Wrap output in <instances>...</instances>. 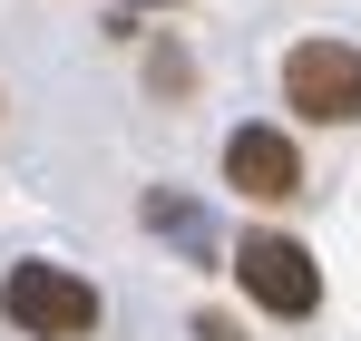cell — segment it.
I'll list each match as a JSON object with an SVG mask.
<instances>
[{
  "mask_svg": "<svg viewBox=\"0 0 361 341\" xmlns=\"http://www.w3.org/2000/svg\"><path fill=\"white\" fill-rule=\"evenodd\" d=\"M0 322L20 341H88L108 322V302L88 273H68V264H39V254H20L10 273H0Z\"/></svg>",
  "mask_w": 361,
  "mask_h": 341,
  "instance_id": "6da1fadb",
  "label": "cell"
},
{
  "mask_svg": "<svg viewBox=\"0 0 361 341\" xmlns=\"http://www.w3.org/2000/svg\"><path fill=\"white\" fill-rule=\"evenodd\" d=\"M235 283L254 312H274V322H312L322 312V264L302 254L293 234H274V225H254L235 244Z\"/></svg>",
  "mask_w": 361,
  "mask_h": 341,
  "instance_id": "7a4b0ae2",
  "label": "cell"
},
{
  "mask_svg": "<svg viewBox=\"0 0 361 341\" xmlns=\"http://www.w3.org/2000/svg\"><path fill=\"white\" fill-rule=\"evenodd\" d=\"M283 108L302 127H352L361 117V49L352 39H293L283 49Z\"/></svg>",
  "mask_w": 361,
  "mask_h": 341,
  "instance_id": "3957f363",
  "label": "cell"
},
{
  "mask_svg": "<svg viewBox=\"0 0 361 341\" xmlns=\"http://www.w3.org/2000/svg\"><path fill=\"white\" fill-rule=\"evenodd\" d=\"M225 185H235L244 205H293L302 195V147L283 117H244L235 137H225Z\"/></svg>",
  "mask_w": 361,
  "mask_h": 341,
  "instance_id": "277c9868",
  "label": "cell"
},
{
  "mask_svg": "<svg viewBox=\"0 0 361 341\" xmlns=\"http://www.w3.org/2000/svg\"><path fill=\"white\" fill-rule=\"evenodd\" d=\"M147 225H157V234H176V244H185V254H195V264H205V244H215V225H205V215H195L185 195H166V185L147 195Z\"/></svg>",
  "mask_w": 361,
  "mask_h": 341,
  "instance_id": "5b68a950",
  "label": "cell"
},
{
  "mask_svg": "<svg viewBox=\"0 0 361 341\" xmlns=\"http://www.w3.org/2000/svg\"><path fill=\"white\" fill-rule=\"evenodd\" d=\"M147 88H157V98H185V88H195V58H185L176 39H157V49H147Z\"/></svg>",
  "mask_w": 361,
  "mask_h": 341,
  "instance_id": "8992f818",
  "label": "cell"
},
{
  "mask_svg": "<svg viewBox=\"0 0 361 341\" xmlns=\"http://www.w3.org/2000/svg\"><path fill=\"white\" fill-rule=\"evenodd\" d=\"M185 332H195V341H235V322H225V312H195Z\"/></svg>",
  "mask_w": 361,
  "mask_h": 341,
  "instance_id": "52a82bcc",
  "label": "cell"
},
{
  "mask_svg": "<svg viewBox=\"0 0 361 341\" xmlns=\"http://www.w3.org/2000/svg\"><path fill=\"white\" fill-rule=\"evenodd\" d=\"M118 10H185V0H118Z\"/></svg>",
  "mask_w": 361,
  "mask_h": 341,
  "instance_id": "ba28073f",
  "label": "cell"
}]
</instances>
